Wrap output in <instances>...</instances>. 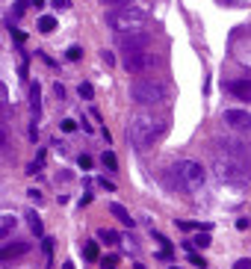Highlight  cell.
Segmentation results:
<instances>
[{"instance_id":"1","label":"cell","mask_w":251,"mask_h":269,"mask_svg":"<svg viewBox=\"0 0 251 269\" xmlns=\"http://www.w3.org/2000/svg\"><path fill=\"white\" fill-rule=\"evenodd\" d=\"M249 148L246 145H237L231 139H222L216 154H213V172L222 178V181H240L246 172H249Z\"/></svg>"},{"instance_id":"2","label":"cell","mask_w":251,"mask_h":269,"mask_svg":"<svg viewBox=\"0 0 251 269\" xmlns=\"http://www.w3.org/2000/svg\"><path fill=\"white\" fill-rule=\"evenodd\" d=\"M166 184L178 192H195L204 184V169L192 160H180L166 172Z\"/></svg>"},{"instance_id":"3","label":"cell","mask_w":251,"mask_h":269,"mask_svg":"<svg viewBox=\"0 0 251 269\" xmlns=\"http://www.w3.org/2000/svg\"><path fill=\"white\" fill-rule=\"evenodd\" d=\"M107 24L115 33H133V30H148V15L136 6H115L107 12Z\"/></svg>"},{"instance_id":"4","label":"cell","mask_w":251,"mask_h":269,"mask_svg":"<svg viewBox=\"0 0 251 269\" xmlns=\"http://www.w3.org/2000/svg\"><path fill=\"white\" fill-rule=\"evenodd\" d=\"M157 133H163V124H160V121H154L148 113H142V115H133V118H130L127 136H130V142H133L136 148H148V145L157 139Z\"/></svg>"},{"instance_id":"5","label":"cell","mask_w":251,"mask_h":269,"mask_svg":"<svg viewBox=\"0 0 251 269\" xmlns=\"http://www.w3.org/2000/svg\"><path fill=\"white\" fill-rule=\"evenodd\" d=\"M130 95H133V101H136V104H142V107H151V104H163V98H166V89H163L157 80H133V86H130Z\"/></svg>"},{"instance_id":"6","label":"cell","mask_w":251,"mask_h":269,"mask_svg":"<svg viewBox=\"0 0 251 269\" xmlns=\"http://www.w3.org/2000/svg\"><path fill=\"white\" fill-rule=\"evenodd\" d=\"M121 62H124V68L130 74H139V71L154 65V56H148L145 47H130V50H121Z\"/></svg>"},{"instance_id":"7","label":"cell","mask_w":251,"mask_h":269,"mask_svg":"<svg viewBox=\"0 0 251 269\" xmlns=\"http://www.w3.org/2000/svg\"><path fill=\"white\" fill-rule=\"evenodd\" d=\"M222 118L228 127H234L240 133H251V113H246V110H225Z\"/></svg>"},{"instance_id":"8","label":"cell","mask_w":251,"mask_h":269,"mask_svg":"<svg viewBox=\"0 0 251 269\" xmlns=\"http://www.w3.org/2000/svg\"><path fill=\"white\" fill-rule=\"evenodd\" d=\"M115 41L121 50H130V47H145L148 44V33L145 30H133V33H115Z\"/></svg>"},{"instance_id":"9","label":"cell","mask_w":251,"mask_h":269,"mask_svg":"<svg viewBox=\"0 0 251 269\" xmlns=\"http://www.w3.org/2000/svg\"><path fill=\"white\" fill-rule=\"evenodd\" d=\"M30 113L36 118L41 115V86L38 83H30Z\"/></svg>"},{"instance_id":"10","label":"cell","mask_w":251,"mask_h":269,"mask_svg":"<svg viewBox=\"0 0 251 269\" xmlns=\"http://www.w3.org/2000/svg\"><path fill=\"white\" fill-rule=\"evenodd\" d=\"M231 92H234L240 101H249L251 104V80H234V83H231Z\"/></svg>"},{"instance_id":"11","label":"cell","mask_w":251,"mask_h":269,"mask_svg":"<svg viewBox=\"0 0 251 269\" xmlns=\"http://www.w3.org/2000/svg\"><path fill=\"white\" fill-rule=\"evenodd\" d=\"M27 6H30V0H15V6H12V15H9L3 24H6V27H15V21L27 15Z\"/></svg>"},{"instance_id":"12","label":"cell","mask_w":251,"mask_h":269,"mask_svg":"<svg viewBox=\"0 0 251 269\" xmlns=\"http://www.w3.org/2000/svg\"><path fill=\"white\" fill-rule=\"evenodd\" d=\"M30 246L27 243H9V246H3V261H12V258H21L24 252H27Z\"/></svg>"},{"instance_id":"13","label":"cell","mask_w":251,"mask_h":269,"mask_svg":"<svg viewBox=\"0 0 251 269\" xmlns=\"http://www.w3.org/2000/svg\"><path fill=\"white\" fill-rule=\"evenodd\" d=\"M109 213H112V216H115L118 222H124V228H133V225H136V222L130 219V213H127V210H124L121 204H109Z\"/></svg>"},{"instance_id":"14","label":"cell","mask_w":251,"mask_h":269,"mask_svg":"<svg viewBox=\"0 0 251 269\" xmlns=\"http://www.w3.org/2000/svg\"><path fill=\"white\" fill-rule=\"evenodd\" d=\"M36 27H38V33H53V30H56V18H50V15H41V18L36 21Z\"/></svg>"},{"instance_id":"15","label":"cell","mask_w":251,"mask_h":269,"mask_svg":"<svg viewBox=\"0 0 251 269\" xmlns=\"http://www.w3.org/2000/svg\"><path fill=\"white\" fill-rule=\"evenodd\" d=\"M27 222H30V231H33L36 237H44V228H41V219H38V213H27Z\"/></svg>"},{"instance_id":"16","label":"cell","mask_w":251,"mask_h":269,"mask_svg":"<svg viewBox=\"0 0 251 269\" xmlns=\"http://www.w3.org/2000/svg\"><path fill=\"white\" fill-rule=\"evenodd\" d=\"M204 246H210V231H201L192 243H186V249L192 252V249H204Z\"/></svg>"},{"instance_id":"17","label":"cell","mask_w":251,"mask_h":269,"mask_svg":"<svg viewBox=\"0 0 251 269\" xmlns=\"http://www.w3.org/2000/svg\"><path fill=\"white\" fill-rule=\"evenodd\" d=\"M98 258H101V249H98L95 243H86V246H83V261H89V264H95Z\"/></svg>"},{"instance_id":"18","label":"cell","mask_w":251,"mask_h":269,"mask_svg":"<svg viewBox=\"0 0 251 269\" xmlns=\"http://www.w3.org/2000/svg\"><path fill=\"white\" fill-rule=\"evenodd\" d=\"M98 240H101V243H107V246H118V243H121L115 231H98Z\"/></svg>"},{"instance_id":"19","label":"cell","mask_w":251,"mask_h":269,"mask_svg":"<svg viewBox=\"0 0 251 269\" xmlns=\"http://www.w3.org/2000/svg\"><path fill=\"white\" fill-rule=\"evenodd\" d=\"M115 267H118V258H115V255L101 258V269H115Z\"/></svg>"},{"instance_id":"20","label":"cell","mask_w":251,"mask_h":269,"mask_svg":"<svg viewBox=\"0 0 251 269\" xmlns=\"http://www.w3.org/2000/svg\"><path fill=\"white\" fill-rule=\"evenodd\" d=\"M104 163H107V169H112V172L118 169V160H115V154H112V151H104Z\"/></svg>"},{"instance_id":"21","label":"cell","mask_w":251,"mask_h":269,"mask_svg":"<svg viewBox=\"0 0 251 269\" xmlns=\"http://www.w3.org/2000/svg\"><path fill=\"white\" fill-rule=\"evenodd\" d=\"M12 228H15V219H12V216H3V225H0V234L6 237V234H9Z\"/></svg>"},{"instance_id":"22","label":"cell","mask_w":251,"mask_h":269,"mask_svg":"<svg viewBox=\"0 0 251 269\" xmlns=\"http://www.w3.org/2000/svg\"><path fill=\"white\" fill-rule=\"evenodd\" d=\"M189 264H195V267H198V269H204V267H207V261H204L201 255H195V249L189 252Z\"/></svg>"},{"instance_id":"23","label":"cell","mask_w":251,"mask_h":269,"mask_svg":"<svg viewBox=\"0 0 251 269\" xmlns=\"http://www.w3.org/2000/svg\"><path fill=\"white\" fill-rule=\"evenodd\" d=\"M80 95H83L86 101H92V95H95V89H92V83H80Z\"/></svg>"},{"instance_id":"24","label":"cell","mask_w":251,"mask_h":269,"mask_svg":"<svg viewBox=\"0 0 251 269\" xmlns=\"http://www.w3.org/2000/svg\"><path fill=\"white\" fill-rule=\"evenodd\" d=\"M80 56H83V50H80L77 44H74V47H68V59H71V62H77Z\"/></svg>"},{"instance_id":"25","label":"cell","mask_w":251,"mask_h":269,"mask_svg":"<svg viewBox=\"0 0 251 269\" xmlns=\"http://www.w3.org/2000/svg\"><path fill=\"white\" fill-rule=\"evenodd\" d=\"M62 130H65V133H74V130H77V121H74V118H65V121H62Z\"/></svg>"},{"instance_id":"26","label":"cell","mask_w":251,"mask_h":269,"mask_svg":"<svg viewBox=\"0 0 251 269\" xmlns=\"http://www.w3.org/2000/svg\"><path fill=\"white\" fill-rule=\"evenodd\" d=\"M41 163H44V154H38V157H36V163H33V166H30L27 172H30V175H36V172L41 169Z\"/></svg>"},{"instance_id":"27","label":"cell","mask_w":251,"mask_h":269,"mask_svg":"<svg viewBox=\"0 0 251 269\" xmlns=\"http://www.w3.org/2000/svg\"><path fill=\"white\" fill-rule=\"evenodd\" d=\"M53 246H56V243H53V237H41V249H44L47 255L53 252Z\"/></svg>"},{"instance_id":"28","label":"cell","mask_w":251,"mask_h":269,"mask_svg":"<svg viewBox=\"0 0 251 269\" xmlns=\"http://www.w3.org/2000/svg\"><path fill=\"white\" fill-rule=\"evenodd\" d=\"M101 56H104V62H107V65H112V62H115V56H112V50H101Z\"/></svg>"},{"instance_id":"29","label":"cell","mask_w":251,"mask_h":269,"mask_svg":"<svg viewBox=\"0 0 251 269\" xmlns=\"http://www.w3.org/2000/svg\"><path fill=\"white\" fill-rule=\"evenodd\" d=\"M234 269H251V261H249V258H243V261H237V264H234Z\"/></svg>"},{"instance_id":"30","label":"cell","mask_w":251,"mask_h":269,"mask_svg":"<svg viewBox=\"0 0 251 269\" xmlns=\"http://www.w3.org/2000/svg\"><path fill=\"white\" fill-rule=\"evenodd\" d=\"M249 219H237V231H249Z\"/></svg>"},{"instance_id":"31","label":"cell","mask_w":251,"mask_h":269,"mask_svg":"<svg viewBox=\"0 0 251 269\" xmlns=\"http://www.w3.org/2000/svg\"><path fill=\"white\" fill-rule=\"evenodd\" d=\"M80 166H83V169H92V157L83 154V157H80Z\"/></svg>"},{"instance_id":"32","label":"cell","mask_w":251,"mask_h":269,"mask_svg":"<svg viewBox=\"0 0 251 269\" xmlns=\"http://www.w3.org/2000/svg\"><path fill=\"white\" fill-rule=\"evenodd\" d=\"M27 136H30V142H36V139H38V130H36V127H30V130H27Z\"/></svg>"},{"instance_id":"33","label":"cell","mask_w":251,"mask_h":269,"mask_svg":"<svg viewBox=\"0 0 251 269\" xmlns=\"http://www.w3.org/2000/svg\"><path fill=\"white\" fill-rule=\"evenodd\" d=\"M104 3H109V6H124V3H130V0H104Z\"/></svg>"},{"instance_id":"34","label":"cell","mask_w":251,"mask_h":269,"mask_svg":"<svg viewBox=\"0 0 251 269\" xmlns=\"http://www.w3.org/2000/svg\"><path fill=\"white\" fill-rule=\"evenodd\" d=\"M53 3H56V6H59V9H68V6H71V3H68V0H53Z\"/></svg>"},{"instance_id":"35","label":"cell","mask_w":251,"mask_h":269,"mask_svg":"<svg viewBox=\"0 0 251 269\" xmlns=\"http://www.w3.org/2000/svg\"><path fill=\"white\" fill-rule=\"evenodd\" d=\"M33 6H36V9H41V6H44V0H33Z\"/></svg>"},{"instance_id":"36","label":"cell","mask_w":251,"mask_h":269,"mask_svg":"<svg viewBox=\"0 0 251 269\" xmlns=\"http://www.w3.org/2000/svg\"><path fill=\"white\" fill-rule=\"evenodd\" d=\"M172 269H178V267H172Z\"/></svg>"}]
</instances>
